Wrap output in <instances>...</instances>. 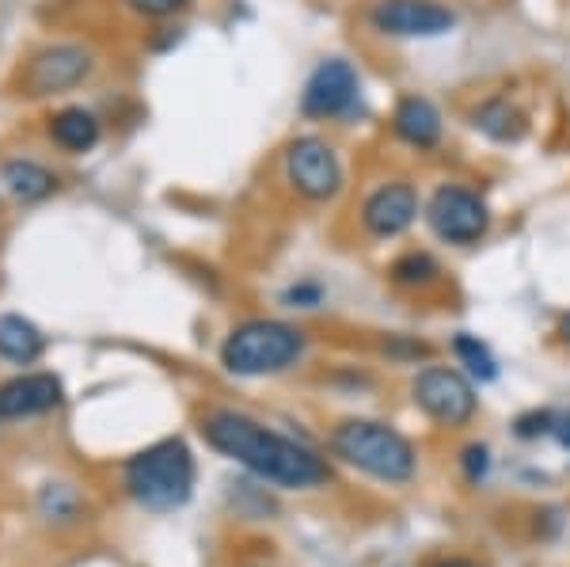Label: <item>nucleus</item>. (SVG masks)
Listing matches in <instances>:
<instances>
[{
    "label": "nucleus",
    "mask_w": 570,
    "mask_h": 567,
    "mask_svg": "<svg viewBox=\"0 0 570 567\" xmlns=\"http://www.w3.org/2000/svg\"><path fill=\"white\" fill-rule=\"evenodd\" d=\"M206 442L220 450L233 461H240L244 469H252L255 477L278 483V488H320L331 480V469L324 457H316L308 446L293 442L278 431H266L263 423L240 416V411H214L202 423Z\"/></svg>",
    "instance_id": "obj_1"
},
{
    "label": "nucleus",
    "mask_w": 570,
    "mask_h": 567,
    "mask_svg": "<svg viewBox=\"0 0 570 567\" xmlns=\"http://www.w3.org/2000/svg\"><path fill=\"white\" fill-rule=\"evenodd\" d=\"M50 137H53V145L66 153H88V149H96V141H99V118L91 115L88 107H61V111L50 118Z\"/></svg>",
    "instance_id": "obj_14"
},
{
    "label": "nucleus",
    "mask_w": 570,
    "mask_h": 567,
    "mask_svg": "<svg viewBox=\"0 0 570 567\" xmlns=\"http://www.w3.org/2000/svg\"><path fill=\"white\" fill-rule=\"evenodd\" d=\"M475 130H483L491 141L510 145V141H521V137H525L529 118L518 104H510L505 96H494L475 111Z\"/></svg>",
    "instance_id": "obj_15"
},
{
    "label": "nucleus",
    "mask_w": 570,
    "mask_h": 567,
    "mask_svg": "<svg viewBox=\"0 0 570 567\" xmlns=\"http://www.w3.org/2000/svg\"><path fill=\"white\" fill-rule=\"evenodd\" d=\"M456 16L438 0H381L373 8V27L395 39H438L453 31Z\"/></svg>",
    "instance_id": "obj_9"
},
{
    "label": "nucleus",
    "mask_w": 570,
    "mask_h": 567,
    "mask_svg": "<svg viewBox=\"0 0 570 567\" xmlns=\"http://www.w3.org/2000/svg\"><path fill=\"white\" fill-rule=\"evenodd\" d=\"M88 72H91V53L85 50V46L53 42V46H42V50L27 61L23 77H20V88L31 99L58 96V91L77 88Z\"/></svg>",
    "instance_id": "obj_7"
},
{
    "label": "nucleus",
    "mask_w": 570,
    "mask_h": 567,
    "mask_svg": "<svg viewBox=\"0 0 570 567\" xmlns=\"http://www.w3.org/2000/svg\"><path fill=\"white\" fill-rule=\"evenodd\" d=\"M438 274L441 267L430 252H407L392 263V282H400V286H430V282H438Z\"/></svg>",
    "instance_id": "obj_18"
},
{
    "label": "nucleus",
    "mask_w": 570,
    "mask_h": 567,
    "mask_svg": "<svg viewBox=\"0 0 570 567\" xmlns=\"http://www.w3.org/2000/svg\"><path fill=\"white\" fill-rule=\"evenodd\" d=\"M66 397L61 381L53 373H23L0 385V419H27V416H42L53 411Z\"/></svg>",
    "instance_id": "obj_12"
},
{
    "label": "nucleus",
    "mask_w": 570,
    "mask_h": 567,
    "mask_svg": "<svg viewBox=\"0 0 570 567\" xmlns=\"http://www.w3.org/2000/svg\"><path fill=\"white\" fill-rule=\"evenodd\" d=\"M415 404L426 411L430 419L445 427H461L475 416V389L464 373L445 370V365H430L415 378Z\"/></svg>",
    "instance_id": "obj_8"
},
{
    "label": "nucleus",
    "mask_w": 570,
    "mask_h": 567,
    "mask_svg": "<svg viewBox=\"0 0 570 567\" xmlns=\"http://www.w3.org/2000/svg\"><path fill=\"white\" fill-rule=\"evenodd\" d=\"M430 228L449 244H475L491 228V209L475 190L461 187V183H441L434 198L426 203Z\"/></svg>",
    "instance_id": "obj_5"
},
{
    "label": "nucleus",
    "mask_w": 570,
    "mask_h": 567,
    "mask_svg": "<svg viewBox=\"0 0 570 567\" xmlns=\"http://www.w3.org/2000/svg\"><path fill=\"white\" fill-rule=\"evenodd\" d=\"M551 434H556L559 442H563L567 450H570V416H559L556 423H551Z\"/></svg>",
    "instance_id": "obj_24"
},
{
    "label": "nucleus",
    "mask_w": 570,
    "mask_h": 567,
    "mask_svg": "<svg viewBox=\"0 0 570 567\" xmlns=\"http://www.w3.org/2000/svg\"><path fill=\"white\" fill-rule=\"evenodd\" d=\"M285 179L308 203H327V198H335L343 190V164H338L335 149L327 141H320V137H297L285 149Z\"/></svg>",
    "instance_id": "obj_6"
},
{
    "label": "nucleus",
    "mask_w": 570,
    "mask_h": 567,
    "mask_svg": "<svg viewBox=\"0 0 570 567\" xmlns=\"http://www.w3.org/2000/svg\"><path fill=\"white\" fill-rule=\"evenodd\" d=\"M419 217V195L411 183H384L376 187L362 206V222L373 236L392 241V236L407 233Z\"/></svg>",
    "instance_id": "obj_11"
},
{
    "label": "nucleus",
    "mask_w": 570,
    "mask_h": 567,
    "mask_svg": "<svg viewBox=\"0 0 570 567\" xmlns=\"http://www.w3.org/2000/svg\"><path fill=\"white\" fill-rule=\"evenodd\" d=\"M0 179L12 190L20 203H39V198H50L58 190V176L50 168H42L39 160H4L0 168Z\"/></svg>",
    "instance_id": "obj_16"
},
{
    "label": "nucleus",
    "mask_w": 570,
    "mask_h": 567,
    "mask_svg": "<svg viewBox=\"0 0 570 567\" xmlns=\"http://www.w3.org/2000/svg\"><path fill=\"white\" fill-rule=\"evenodd\" d=\"M305 354V335L282 320H247L220 346V362L240 378H266L282 373Z\"/></svg>",
    "instance_id": "obj_3"
},
{
    "label": "nucleus",
    "mask_w": 570,
    "mask_h": 567,
    "mask_svg": "<svg viewBox=\"0 0 570 567\" xmlns=\"http://www.w3.org/2000/svg\"><path fill=\"white\" fill-rule=\"evenodd\" d=\"M453 351H456V359L468 365V373H472L475 381H494V378H499V362H494V354L487 351V343H480L475 335H456Z\"/></svg>",
    "instance_id": "obj_19"
},
{
    "label": "nucleus",
    "mask_w": 570,
    "mask_h": 567,
    "mask_svg": "<svg viewBox=\"0 0 570 567\" xmlns=\"http://www.w3.org/2000/svg\"><path fill=\"white\" fill-rule=\"evenodd\" d=\"M487 450L483 446H468L464 450V469H468V480H483L487 477Z\"/></svg>",
    "instance_id": "obj_22"
},
{
    "label": "nucleus",
    "mask_w": 570,
    "mask_h": 567,
    "mask_svg": "<svg viewBox=\"0 0 570 567\" xmlns=\"http://www.w3.org/2000/svg\"><path fill=\"white\" fill-rule=\"evenodd\" d=\"M551 423H556V416H551V411H540V416H525V419L518 423V434H521V438L548 434V431H551Z\"/></svg>",
    "instance_id": "obj_21"
},
{
    "label": "nucleus",
    "mask_w": 570,
    "mask_h": 567,
    "mask_svg": "<svg viewBox=\"0 0 570 567\" xmlns=\"http://www.w3.org/2000/svg\"><path fill=\"white\" fill-rule=\"evenodd\" d=\"M331 446H335V453L343 457V461H351L354 469L370 472L376 480L403 483L415 477V446L384 423L351 419V423L338 427Z\"/></svg>",
    "instance_id": "obj_4"
},
{
    "label": "nucleus",
    "mask_w": 570,
    "mask_h": 567,
    "mask_svg": "<svg viewBox=\"0 0 570 567\" xmlns=\"http://www.w3.org/2000/svg\"><path fill=\"white\" fill-rule=\"evenodd\" d=\"M392 126H395V134L411 145V149H434V145L441 141V111L430 104L426 96L400 99Z\"/></svg>",
    "instance_id": "obj_13"
},
{
    "label": "nucleus",
    "mask_w": 570,
    "mask_h": 567,
    "mask_svg": "<svg viewBox=\"0 0 570 567\" xmlns=\"http://www.w3.org/2000/svg\"><path fill=\"white\" fill-rule=\"evenodd\" d=\"M126 488H130V496L145 510H156V515L176 510L195 491V457H190V450L179 438L156 442L149 450L130 457V465H126Z\"/></svg>",
    "instance_id": "obj_2"
},
{
    "label": "nucleus",
    "mask_w": 570,
    "mask_h": 567,
    "mask_svg": "<svg viewBox=\"0 0 570 567\" xmlns=\"http://www.w3.org/2000/svg\"><path fill=\"white\" fill-rule=\"evenodd\" d=\"M357 99V69L343 58H327L324 66L308 77L301 111L308 118H338L354 107Z\"/></svg>",
    "instance_id": "obj_10"
},
{
    "label": "nucleus",
    "mask_w": 570,
    "mask_h": 567,
    "mask_svg": "<svg viewBox=\"0 0 570 567\" xmlns=\"http://www.w3.org/2000/svg\"><path fill=\"white\" fill-rule=\"evenodd\" d=\"M187 4H190V0H130L134 12L153 16V20H164V16H176V12H183Z\"/></svg>",
    "instance_id": "obj_20"
},
{
    "label": "nucleus",
    "mask_w": 570,
    "mask_h": 567,
    "mask_svg": "<svg viewBox=\"0 0 570 567\" xmlns=\"http://www.w3.org/2000/svg\"><path fill=\"white\" fill-rule=\"evenodd\" d=\"M438 567H475V564H468V560H445V564H438Z\"/></svg>",
    "instance_id": "obj_25"
},
{
    "label": "nucleus",
    "mask_w": 570,
    "mask_h": 567,
    "mask_svg": "<svg viewBox=\"0 0 570 567\" xmlns=\"http://www.w3.org/2000/svg\"><path fill=\"white\" fill-rule=\"evenodd\" d=\"M285 301H293V305L301 301V309H312L320 301V290L316 286H293L289 294H285Z\"/></svg>",
    "instance_id": "obj_23"
},
{
    "label": "nucleus",
    "mask_w": 570,
    "mask_h": 567,
    "mask_svg": "<svg viewBox=\"0 0 570 567\" xmlns=\"http://www.w3.org/2000/svg\"><path fill=\"white\" fill-rule=\"evenodd\" d=\"M42 332L31 324V320H23V316H16V313H4L0 316V354H4L8 362H35L42 354Z\"/></svg>",
    "instance_id": "obj_17"
}]
</instances>
